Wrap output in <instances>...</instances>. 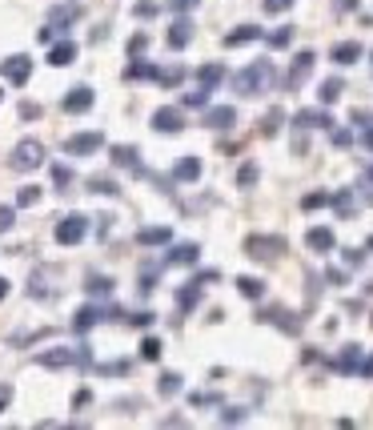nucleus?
Returning a JSON list of instances; mask_svg holds the SVG:
<instances>
[{"instance_id": "obj_1", "label": "nucleus", "mask_w": 373, "mask_h": 430, "mask_svg": "<svg viewBox=\"0 0 373 430\" xmlns=\"http://www.w3.org/2000/svg\"><path fill=\"white\" fill-rule=\"evenodd\" d=\"M269 61H257V65H249V69H241L233 76V89L237 93H245V96H253V93H261L265 85H269Z\"/></svg>"}, {"instance_id": "obj_2", "label": "nucleus", "mask_w": 373, "mask_h": 430, "mask_svg": "<svg viewBox=\"0 0 373 430\" xmlns=\"http://www.w3.org/2000/svg\"><path fill=\"white\" fill-rule=\"evenodd\" d=\"M8 165L21 169V173H28V169H41V165H45V149H41V141H21L17 149H12Z\"/></svg>"}, {"instance_id": "obj_3", "label": "nucleus", "mask_w": 373, "mask_h": 430, "mask_svg": "<svg viewBox=\"0 0 373 430\" xmlns=\"http://www.w3.org/2000/svg\"><path fill=\"white\" fill-rule=\"evenodd\" d=\"M85 234H89V217L85 214H69L65 221H56V241L61 245H76Z\"/></svg>"}, {"instance_id": "obj_4", "label": "nucleus", "mask_w": 373, "mask_h": 430, "mask_svg": "<svg viewBox=\"0 0 373 430\" xmlns=\"http://www.w3.org/2000/svg\"><path fill=\"white\" fill-rule=\"evenodd\" d=\"M0 76H4L8 85H24V81L32 76V57H24V52H17V57H8V61H0Z\"/></svg>"}, {"instance_id": "obj_5", "label": "nucleus", "mask_w": 373, "mask_h": 430, "mask_svg": "<svg viewBox=\"0 0 373 430\" xmlns=\"http://www.w3.org/2000/svg\"><path fill=\"white\" fill-rule=\"evenodd\" d=\"M96 149H105V133H100V129H96V133H76V137L65 141V153H72V157H89Z\"/></svg>"}, {"instance_id": "obj_6", "label": "nucleus", "mask_w": 373, "mask_h": 430, "mask_svg": "<svg viewBox=\"0 0 373 430\" xmlns=\"http://www.w3.org/2000/svg\"><path fill=\"white\" fill-rule=\"evenodd\" d=\"M305 245H309L313 254H329V249L337 245V238H333V229H329V225H313V229L305 234Z\"/></svg>"}, {"instance_id": "obj_7", "label": "nucleus", "mask_w": 373, "mask_h": 430, "mask_svg": "<svg viewBox=\"0 0 373 430\" xmlns=\"http://www.w3.org/2000/svg\"><path fill=\"white\" fill-rule=\"evenodd\" d=\"M61 105H65V113H85V109L93 105V89H89V85H76L72 93H65Z\"/></svg>"}, {"instance_id": "obj_8", "label": "nucleus", "mask_w": 373, "mask_h": 430, "mask_svg": "<svg viewBox=\"0 0 373 430\" xmlns=\"http://www.w3.org/2000/svg\"><path fill=\"white\" fill-rule=\"evenodd\" d=\"M153 129H157V133H181L185 121H181L177 109H157V113H153Z\"/></svg>"}, {"instance_id": "obj_9", "label": "nucleus", "mask_w": 373, "mask_h": 430, "mask_svg": "<svg viewBox=\"0 0 373 430\" xmlns=\"http://www.w3.org/2000/svg\"><path fill=\"white\" fill-rule=\"evenodd\" d=\"M233 121H237L233 105H217V109H209V113H205V121H201V125H209V129H233Z\"/></svg>"}, {"instance_id": "obj_10", "label": "nucleus", "mask_w": 373, "mask_h": 430, "mask_svg": "<svg viewBox=\"0 0 373 430\" xmlns=\"http://www.w3.org/2000/svg\"><path fill=\"white\" fill-rule=\"evenodd\" d=\"M189 41H193V21L189 17L173 21V28H169V48H185Z\"/></svg>"}, {"instance_id": "obj_11", "label": "nucleus", "mask_w": 373, "mask_h": 430, "mask_svg": "<svg viewBox=\"0 0 373 430\" xmlns=\"http://www.w3.org/2000/svg\"><path fill=\"white\" fill-rule=\"evenodd\" d=\"M309 72H313V52H297V57H293V69H289V85L297 89Z\"/></svg>"}, {"instance_id": "obj_12", "label": "nucleus", "mask_w": 373, "mask_h": 430, "mask_svg": "<svg viewBox=\"0 0 373 430\" xmlns=\"http://www.w3.org/2000/svg\"><path fill=\"white\" fill-rule=\"evenodd\" d=\"M137 241L140 245H169V241H173V229H169V225H149V229L137 234Z\"/></svg>"}, {"instance_id": "obj_13", "label": "nucleus", "mask_w": 373, "mask_h": 430, "mask_svg": "<svg viewBox=\"0 0 373 430\" xmlns=\"http://www.w3.org/2000/svg\"><path fill=\"white\" fill-rule=\"evenodd\" d=\"M72 61H76V45H72V41H61V45H52V52H48V65L65 69V65H72Z\"/></svg>"}, {"instance_id": "obj_14", "label": "nucleus", "mask_w": 373, "mask_h": 430, "mask_svg": "<svg viewBox=\"0 0 373 430\" xmlns=\"http://www.w3.org/2000/svg\"><path fill=\"white\" fill-rule=\"evenodd\" d=\"M337 65H353V61H361V45L357 41H341V45H333V52H329Z\"/></svg>"}, {"instance_id": "obj_15", "label": "nucleus", "mask_w": 373, "mask_h": 430, "mask_svg": "<svg viewBox=\"0 0 373 430\" xmlns=\"http://www.w3.org/2000/svg\"><path fill=\"white\" fill-rule=\"evenodd\" d=\"M113 165L140 173V157H137V149H133V145H117V149H113Z\"/></svg>"}, {"instance_id": "obj_16", "label": "nucleus", "mask_w": 373, "mask_h": 430, "mask_svg": "<svg viewBox=\"0 0 373 430\" xmlns=\"http://www.w3.org/2000/svg\"><path fill=\"white\" fill-rule=\"evenodd\" d=\"M173 177H177V181H197V177H201V161H197V157H181V161L173 165Z\"/></svg>"}, {"instance_id": "obj_17", "label": "nucleus", "mask_w": 373, "mask_h": 430, "mask_svg": "<svg viewBox=\"0 0 373 430\" xmlns=\"http://www.w3.org/2000/svg\"><path fill=\"white\" fill-rule=\"evenodd\" d=\"M257 37H261V28H257V24H241V28H233V32L225 37V45L237 48V45H249V41H257Z\"/></svg>"}, {"instance_id": "obj_18", "label": "nucleus", "mask_w": 373, "mask_h": 430, "mask_svg": "<svg viewBox=\"0 0 373 430\" xmlns=\"http://www.w3.org/2000/svg\"><path fill=\"white\" fill-rule=\"evenodd\" d=\"M76 354L72 350H45V354H36V366H72Z\"/></svg>"}, {"instance_id": "obj_19", "label": "nucleus", "mask_w": 373, "mask_h": 430, "mask_svg": "<svg viewBox=\"0 0 373 430\" xmlns=\"http://www.w3.org/2000/svg\"><path fill=\"white\" fill-rule=\"evenodd\" d=\"M245 245H249V258H269V254H277L281 241L277 238H249Z\"/></svg>"}, {"instance_id": "obj_20", "label": "nucleus", "mask_w": 373, "mask_h": 430, "mask_svg": "<svg viewBox=\"0 0 373 430\" xmlns=\"http://www.w3.org/2000/svg\"><path fill=\"white\" fill-rule=\"evenodd\" d=\"M329 113H317V109H305V113H297V125L301 129H329Z\"/></svg>"}, {"instance_id": "obj_21", "label": "nucleus", "mask_w": 373, "mask_h": 430, "mask_svg": "<svg viewBox=\"0 0 373 430\" xmlns=\"http://www.w3.org/2000/svg\"><path fill=\"white\" fill-rule=\"evenodd\" d=\"M100 318H105L100 306H85V310H76V318H72V330H89V326L100 322Z\"/></svg>"}, {"instance_id": "obj_22", "label": "nucleus", "mask_w": 373, "mask_h": 430, "mask_svg": "<svg viewBox=\"0 0 373 430\" xmlns=\"http://www.w3.org/2000/svg\"><path fill=\"white\" fill-rule=\"evenodd\" d=\"M197 81H201L205 89H217V85L225 81V69H221V65H201V69H197Z\"/></svg>"}, {"instance_id": "obj_23", "label": "nucleus", "mask_w": 373, "mask_h": 430, "mask_svg": "<svg viewBox=\"0 0 373 430\" xmlns=\"http://www.w3.org/2000/svg\"><path fill=\"white\" fill-rule=\"evenodd\" d=\"M197 254H201L197 245H177V249L169 254V262H173V265H193V262H197Z\"/></svg>"}, {"instance_id": "obj_24", "label": "nucleus", "mask_w": 373, "mask_h": 430, "mask_svg": "<svg viewBox=\"0 0 373 430\" xmlns=\"http://www.w3.org/2000/svg\"><path fill=\"white\" fill-rule=\"evenodd\" d=\"M341 89H345V85H341V81H337V76H329V81H321V89H317V96H321V101H326V105H333V101H337V96H341Z\"/></svg>"}, {"instance_id": "obj_25", "label": "nucleus", "mask_w": 373, "mask_h": 430, "mask_svg": "<svg viewBox=\"0 0 373 430\" xmlns=\"http://www.w3.org/2000/svg\"><path fill=\"white\" fill-rule=\"evenodd\" d=\"M81 17V8H52L48 12V24H56V28H69V21Z\"/></svg>"}, {"instance_id": "obj_26", "label": "nucleus", "mask_w": 373, "mask_h": 430, "mask_svg": "<svg viewBox=\"0 0 373 430\" xmlns=\"http://www.w3.org/2000/svg\"><path fill=\"white\" fill-rule=\"evenodd\" d=\"M157 390H161L164 398H173V394L181 390V374H173V370H164V374H161V382H157Z\"/></svg>"}, {"instance_id": "obj_27", "label": "nucleus", "mask_w": 373, "mask_h": 430, "mask_svg": "<svg viewBox=\"0 0 373 430\" xmlns=\"http://www.w3.org/2000/svg\"><path fill=\"white\" fill-rule=\"evenodd\" d=\"M157 72L161 69H153V65H129L125 76H129V81H157Z\"/></svg>"}, {"instance_id": "obj_28", "label": "nucleus", "mask_w": 373, "mask_h": 430, "mask_svg": "<svg viewBox=\"0 0 373 430\" xmlns=\"http://www.w3.org/2000/svg\"><path fill=\"white\" fill-rule=\"evenodd\" d=\"M89 190L93 193H105V197H117V181H113V177H93V181H89Z\"/></svg>"}, {"instance_id": "obj_29", "label": "nucleus", "mask_w": 373, "mask_h": 430, "mask_svg": "<svg viewBox=\"0 0 373 430\" xmlns=\"http://www.w3.org/2000/svg\"><path fill=\"white\" fill-rule=\"evenodd\" d=\"M161 338H145V342H140V358H149V362H157L161 358Z\"/></svg>"}, {"instance_id": "obj_30", "label": "nucleus", "mask_w": 373, "mask_h": 430, "mask_svg": "<svg viewBox=\"0 0 373 430\" xmlns=\"http://www.w3.org/2000/svg\"><path fill=\"white\" fill-rule=\"evenodd\" d=\"M237 289H241L245 298H261V294H265V286H261L257 278H237Z\"/></svg>"}, {"instance_id": "obj_31", "label": "nucleus", "mask_w": 373, "mask_h": 430, "mask_svg": "<svg viewBox=\"0 0 373 430\" xmlns=\"http://www.w3.org/2000/svg\"><path fill=\"white\" fill-rule=\"evenodd\" d=\"M253 181H257V165H253V161H245V165H241V173H237V185H241V190H249Z\"/></svg>"}, {"instance_id": "obj_32", "label": "nucleus", "mask_w": 373, "mask_h": 430, "mask_svg": "<svg viewBox=\"0 0 373 430\" xmlns=\"http://www.w3.org/2000/svg\"><path fill=\"white\" fill-rule=\"evenodd\" d=\"M205 101H209V89H205V85H201V89H193V93H185V105H189V109H201Z\"/></svg>"}, {"instance_id": "obj_33", "label": "nucleus", "mask_w": 373, "mask_h": 430, "mask_svg": "<svg viewBox=\"0 0 373 430\" xmlns=\"http://www.w3.org/2000/svg\"><path fill=\"white\" fill-rule=\"evenodd\" d=\"M181 76H185V69H164V72H157V85H164V89H169V85H177Z\"/></svg>"}, {"instance_id": "obj_34", "label": "nucleus", "mask_w": 373, "mask_h": 430, "mask_svg": "<svg viewBox=\"0 0 373 430\" xmlns=\"http://www.w3.org/2000/svg\"><path fill=\"white\" fill-rule=\"evenodd\" d=\"M277 129H281V109H273V113L265 117V125H261V133H265V137H273Z\"/></svg>"}, {"instance_id": "obj_35", "label": "nucleus", "mask_w": 373, "mask_h": 430, "mask_svg": "<svg viewBox=\"0 0 373 430\" xmlns=\"http://www.w3.org/2000/svg\"><path fill=\"white\" fill-rule=\"evenodd\" d=\"M17 201H21V205H36V201H41V190H36V185H24Z\"/></svg>"}, {"instance_id": "obj_36", "label": "nucleus", "mask_w": 373, "mask_h": 430, "mask_svg": "<svg viewBox=\"0 0 373 430\" xmlns=\"http://www.w3.org/2000/svg\"><path fill=\"white\" fill-rule=\"evenodd\" d=\"M157 12H161V8H157V4H149V0H140L137 8H133V17H140V21H149V17H157Z\"/></svg>"}, {"instance_id": "obj_37", "label": "nucleus", "mask_w": 373, "mask_h": 430, "mask_svg": "<svg viewBox=\"0 0 373 430\" xmlns=\"http://www.w3.org/2000/svg\"><path fill=\"white\" fill-rule=\"evenodd\" d=\"M145 48H149V37H145V32H137V37L129 41V57H140Z\"/></svg>"}, {"instance_id": "obj_38", "label": "nucleus", "mask_w": 373, "mask_h": 430, "mask_svg": "<svg viewBox=\"0 0 373 430\" xmlns=\"http://www.w3.org/2000/svg\"><path fill=\"white\" fill-rule=\"evenodd\" d=\"M85 289H89V294L96 298V294H109V289H113V282H109V278H93V282H89Z\"/></svg>"}, {"instance_id": "obj_39", "label": "nucleus", "mask_w": 373, "mask_h": 430, "mask_svg": "<svg viewBox=\"0 0 373 430\" xmlns=\"http://www.w3.org/2000/svg\"><path fill=\"white\" fill-rule=\"evenodd\" d=\"M52 181H56V185H61V190H65V185H69L72 181V173L65 165H52Z\"/></svg>"}, {"instance_id": "obj_40", "label": "nucleus", "mask_w": 373, "mask_h": 430, "mask_svg": "<svg viewBox=\"0 0 373 430\" xmlns=\"http://www.w3.org/2000/svg\"><path fill=\"white\" fill-rule=\"evenodd\" d=\"M289 4H293V0H261V8H265V12H285Z\"/></svg>"}, {"instance_id": "obj_41", "label": "nucleus", "mask_w": 373, "mask_h": 430, "mask_svg": "<svg viewBox=\"0 0 373 430\" xmlns=\"http://www.w3.org/2000/svg\"><path fill=\"white\" fill-rule=\"evenodd\" d=\"M164 8H173V12H189V8H197V0H169Z\"/></svg>"}, {"instance_id": "obj_42", "label": "nucleus", "mask_w": 373, "mask_h": 430, "mask_svg": "<svg viewBox=\"0 0 373 430\" xmlns=\"http://www.w3.org/2000/svg\"><path fill=\"white\" fill-rule=\"evenodd\" d=\"M8 229H12V209L0 205V234H8Z\"/></svg>"}, {"instance_id": "obj_43", "label": "nucleus", "mask_w": 373, "mask_h": 430, "mask_svg": "<svg viewBox=\"0 0 373 430\" xmlns=\"http://www.w3.org/2000/svg\"><path fill=\"white\" fill-rule=\"evenodd\" d=\"M289 37H293V28H281V32H273L269 41H273L277 48H285V45H289Z\"/></svg>"}, {"instance_id": "obj_44", "label": "nucleus", "mask_w": 373, "mask_h": 430, "mask_svg": "<svg viewBox=\"0 0 373 430\" xmlns=\"http://www.w3.org/2000/svg\"><path fill=\"white\" fill-rule=\"evenodd\" d=\"M329 197L326 193H309V197H305V209H317V205H326Z\"/></svg>"}, {"instance_id": "obj_45", "label": "nucleus", "mask_w": 373, "mask_h": 430, "mask_svg": "<svg viewBox=\"0 0 373 430\" xmlns=\"http://www.w3.org/2000/svg\"><path fill=\"white\" fill-rule=\"evenodd\" d=\"M177 302H181V306H197V289H193V286L181 289V298H177Z\"/></svg>"}, {"instance_id": "obj_46", "label": "nucleus", "mask_w": 373, "mask_h": 430, "mask_svg": "<svg viewBox=\"0 0 373 430\" xmlns=\"http://www.w3.org/2000/svg\"><path fill=\"white\" fill-rule=\"evenodd\" d=\"M21 117L28 121V117H41V105H28V101H24L21 105Z\"/></svg>"}, {"instance_id": "obj_47", "label": "nucleus", "mask_w": 373, "mask_h": 430, "mask_svg": "<svg viewBox=\"0 0 373 430\" xmlns=\"http://www.w3.org/2000/svg\"><path fill=\"white\" fill-rule=\"evenodd\" d=\"M8 402H12V386L4 382V386H0V410L8 407Z\"/></svg>"}, {"instance_id": "obj_48", "label": "nucleus", "mask_w": 373, "mask_h": 430, "mask_svg": "<svg viewBox=\"0 0 373 430\" xmlns=\"http://www.w3.org/2000/svg\"><path fill=\"white\" fill-rule=\"evenodd\" d=\"M241 418H245L241 410H221V422H241Z\"/></svg>"}, {"instance_id": "obj_49", "label": "nucleus", "mask_w": 373, "mask_h": 430, "mask_svg": "<svg viewBox=\"0 0 373 430\" xmlns=\"http://www.w3.org/2000/svg\"><path fill=\"white\" fill-rule=\"evenodd\" d=\"M4 298H8V282H4V278H0V302H4Z\"/></svg>"}, {"instance_id": "obj_50", "label": "nucleus", "mask_w": 373, "mask_h": 430, "mask_svg": "<svg viewBox=\"0 0 373 430\" xmlns=\"http://www.w3.org/2000/svg\"><path fill=\"white\" fill-rule=\"evenodd\" d=\"M370 181H373V169H370Z\"/></svg>"}, {"instance_id": "obj_51", "label": "nucleus", "mask_w": 373, "mask_h": 430, "mask_svg": "<svg viewBox=\"0 0 373 430\" xmlns=\"http://www.w3.org/2000/svg\"><path fill=\"white\" fill-rule=\"evenodd\" d=\"M0 96H4V89H0Z\"/></svg>"}]
</instances>
